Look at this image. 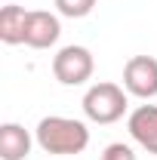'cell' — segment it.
<instances>
[{
  "instance_id": "cell-1",
  "label": "cell",
  "mask_w": 157,
  "mask_h": 160,
  "mask_svg": "<svg viewBox=\"0 0 157 160\" xmlns=\"http://www.w3.org/2000/svg\"><path fill=\"white\" fill-rule=\"evenodd\" d=\"M37 142L49 154H80L89 145V129L71 117H43L37 123Z\"/></svg>"
},
{
  "instance_id": "cell-2",
  "label": "cell",
  "mask_w": 157,
  "mask_h": 160,
  "mask_svg": "<svg viewBox=\"0 0 157 160\" xmlns=\"http://www.w3.org/2000/svg\"><path fill=\"white\" fill-rule=\"evenodd\" d=\"M83 111L96 123H114L126 111V96H123V89L117 83H96L83 96Z\"/></svg>"
},
{
  "instance_id": "cell-3",
  "label": "cell",
  "mask_w": 157,
  "mask_h": 160,
  "mask_svg": "<svg viewBox=\"0 0 157 160\" xmlns=\"http://www.w3.org/2000/svg\"><path fill=\"white\" fill-rule=\"evenodd\" d=\"M53 74L65 86H77L83 80H89L93 74V56L86 46H65L59 49V56L53 59Z\"/></svg>"
},
{
  "instance_id": "cell-4",
  "label": "cell",
  "mask_w": 157,
  "mask_h": 160,
  "mask_svg": "<svg viewBox=\"0 0 157 160\" xmlns=\"http://www.w3.org/2000/svg\"><path fill=\"white\" fill-rule=\"evenodd\" d=\"M123 83L133 96L151 99L157 96V59L151 56H133L123 68Z\"/></svg>"
},
{
  "instance_id": "cell-5",
  "label": "cell",
  "mask_w": 157,
  "mask_h": 160,
  "mask_svg": "<svg viewBox=\"0 0 157 160\" xmlns=\"http://www.w3.org/2000/svg\"><path fill=\"white\" fill-rule=\"evenodd\" d=\"M62 34V25L53 12H43V9H34L28 12V22H25V43L31 49H46L53 46Z\"/></svg>"
},
{
  "instance_id": "cell-6",
  "label": "cell",
  "mask_w": 157,
  "mask_h": 160,
  "mask_svg": "<svg viewBox=\"0 0 157 160\" xmlns=\"http://www.w3.org/2000/svg\"><path fill=\"white\" fill-rule=\"evenodd\" d=\"M129 132L148 154H157V105H142L129 114Z\"/></svg>"
},
{
  "instance_id": "cell-7",
  "label": "cell",
  "mask_w": 157,
  "mask_h": 160,
  "mask_svg": "<svg viewBox=\"0 0 157 160\" xmlns=\"http://www.w3.org/2000/svg\"><path fill=\"white\" fill-rule=\"evenodd\" d=\"M31 151V136L19 123H3L0 126V157L3 160H25Z\"/></svg>"
},
{
  "instance_id": "cell-8",
  "label": "cell",
  "mask_w": 157,
  "mask_h": 160,
  "mask_svg": "<svg viewBox=\"0 0 157 160\" xmlns=\"http://www.w3.org/2000/svg\"><path fill=\"white\" fill-rule=\"evenodd\" d=\"M25 22H28V12L16 3H6L0 9V40L3 43H25Z\"/></svg>"
},
{
  "instance_id": "cell-9",
  "label": "cell",
  "mask_w": 157,
  "mask_h": 160,
  "mask_svg": "<svg viewBox=\"0 0 157 160\" xmlns=\"http://www.w3.org/2000/svg\"><path fill=\"white\" fill-rule=\"evenodd\" d=\"M56 6H59L62 16H68V19H83V16L93 12L96 0H56Z\"/></svg>"
},
{
  "instance_id": "cell-10",
  "label": "cell",
  "mask_w": 157,
  "mask_h": 160,
  "mask_svg": "<svg viewBox=\"0 0 157 160\" xmlns=\"http://www.w3.org/2000/svg\"><path fill=\"white\" fill-rule=\"evenodd\" d=\"M102 160H136V154H133V148H129V145L114 142V145H108V148H105Z\"/></svg>"
}]
</instances>
